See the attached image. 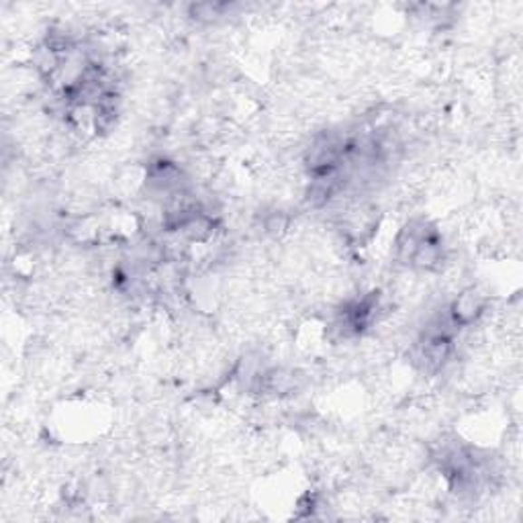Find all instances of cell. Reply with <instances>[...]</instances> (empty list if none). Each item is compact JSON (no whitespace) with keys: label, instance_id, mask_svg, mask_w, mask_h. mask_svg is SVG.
<instances>
[{"label":"cell","instance_id":"6da1fadb","mask_svg":"<svg viewBox=\"0 0 523 523\" xmlns=\"http://www.w3.org/2000/svg\"><path fill=\"white\" fill-rule=\"evenodd\" d=\"M487 301L479 291L469 288L462 295L456 296V301L450 305V319L456 327H470L474 321H479L485 313Z\"/></svg>","mask_w":523,"mask_h":523}]
</instances>
